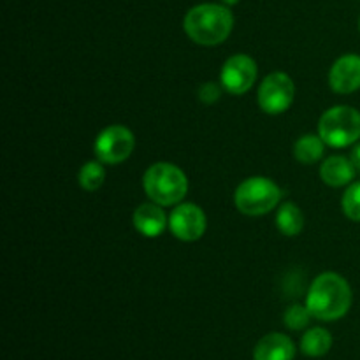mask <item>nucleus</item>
Masks as SVG:
<instances>
[{
  "label": "nucleus",
  "mask_w": 360,
  "mask_h": 360,
  "mask_svg": "<svg viewBox=\"0 0 360 360\" xmlns=\"http://www.w3.org/2000/svg\"><path fill=\"white\" fill-rule=\"evenodd\" d=\"M354 295L348 281L338 273H322L313 280L306 295V308L313 319L334 322L350 309Z\"/></svg>",
  "instance_id": "f257e3e1"
},
{
  "label": "nucleus",
  "mask_w": 360,
  "mask_h": 360,
  "mask_svg": "<svg viewBox=\"0 0 360 360\" xmlns=\"http://www.w3.org/2000/svg\"><path fill=\"white\" fill-rule=\"evenodd\" d=\"M234 27V16L225 6L200 4L192 7L183 20V28L200 46H218L227 41Z\"/></svg>",
  "instance_id": "f03ea898"
},
{
  "label": "nucleus",
  "mask_w": 360,
  "mask_h": 360,
  "mask_svg": "<svg viewBox=\"0 0 360 360\" xmlns=\"http://www.w3.org/2000/svg\"><path fill=\"white\" fill-rule=\"evenodd\" d=\"M143 186L151 202L160 206H178L188 192L186 174L171 162H157L144 172Z\"/></svg>",
  "instance_id": "7ed1b4c3"
},
{
  "label": "nucleus",
  "mask_w": 360,
  "mask_h": 360,
  "mask_svg": "<svg viewBox=\"0 0 360 360\" xmlns=\"http://www.w3.org/2000/svg\"><path fill=\"white\" fill-rule=\"evenodd\" d=\"M319 136L330 148H348L360 139V112L350 105L327 109L319 122Z\"/></svg>",
  "instance_id": "20e7f679"
},
{
  "label": "nucleus",
  "mask_w": 360,
  "mask_h": 360,
  "mask_svg": "<svg viewBox=\"0 0 360 360\" xmlns=\"http://www.w3.org/2000/svg\"><path fill=\"white\" fill-rule=\"evenodd\" d=\"M281 190L273 179L253 176L245 179L234 192V204L246 217H262L280 204Z\"/></svg>",
  "instance_id": "39448f33"
},
{
  "label": "nucleus",
  "mask_w": 360,
  "mask_h": 360,
  "mask_svg": "<svg viewBox=\"0 0 360 360\" xmlns=\"http://www.w3.org/2000/svg\"><path fill=\"white\" fill-rule=\"evenodd\" d=\"M136 148V137L132 130L123 125L105 127L97 136L94 151L97 160L108 165H118L132 155Z\"/></svg>",
  "instance_id": "423d86ee"
},
{
  "label": "nucleus",
  "mask_w": 360,
  "mask_h": 360,
  "mask_svg": "<svg viewBox=\"0 0 360 360\" xmlns=\"http://www.w3.org/2000/svg\"><path fill=\"white\" fill-rule=\"evenodd\" d=\"M257 98H259V105L264 112H267V115H281L294 104V81L285 72H271L260 83Z\"/></svg>",
  "instance_id": "0eeeda50"
},
{
  "label": "nucleus",
  "mask_w": 360,
  "mask_h": 360,
  "mask_svg": "<svg viewBox=\"0 0 360 360\" xmlns=\"http://www.w3.org/2000/svg\"><path fill=\"white\" fill-rule=\"evenodd\" d=\"M206 214L197 204L179 202L169 214V231L179 241H199L206 232Z\"/></svg>",
  "instance_id": "6e6552de"
},
{
  "label": "nucleus",
  "mask_w": 360,
  "mask_h": 360,
  "mask_svg": "<svg viewBox=\"0 0 360 360\" xmlns=\"http://www.w3.org/2000/svg\"><path fill=\"white\" fill-rule=\"evenodd\" d=\"M257 81V62L248 55L231 56L220 70V83L227 94L245 95Z\"/></svg>",
  "instance_id": "1a4fd4ad"
},
{
  "label": "nucleus",
  "mask_w": 360,
  "mask_h": 360,
  "mask_svg": "<svg viewBox=\"0 0 360 360\" xmlns=\"http://www.w3.org/2000/svg\"><path fill=\"white\" fill-rule=\"evenodd\" d=\"M329 84L333 91L341 95L357 91L360 88V56L345 55L338 58L330 67Z\"/></svg>",
  "instance_id": "9d476101"
},
{
  "label": "nucleus",
  "mask_w": 360,
  "mask_h": 360,
  "mask_svg": "<svg viewBox=\"0 0 360 360\" xmlns=\"http://www.w3.org/2000/svg\"><path fill=\"white\" fill-rule=\"evenodd\" d=\"M164 206L157 202L141 204L134 211V227L144 238H158L169 227V218L165 211L162 210Z\"/></svg>",
  "instance_id": "9b49d317"
},
{
  "label": "nucleus",
  "mask_w": 360,
  "mask_h": 360,
  "mask_svg": "<svg viewBox=\"0 0 360 360\" xmlns=\"http://www.w3.org/2000/svg\"><path fill=\"white\" fill-rule=\"evenodd\" d=\"M357 169L352 164L350 158L343 157V155H333V157L326 158L323 164L320 165V178L326 185L333 186V188H340V186L350 185L354 183Z\"/></svg>",
  "instance_id": "f8f14e48"
},
{
  "label": "nucleus",
  "mask_w": 360,
  "mask_h": 360,
  "mask_svg": "<svg viewBox=\"0 0 360 360\" xmlns=\"http://www.w3.org/2000/svg\"><path fill=\"white\" fill-rule=\"evenodd\" d=\"M295 347L285 334L271 333L257 343L253 360H294Z\"/></svg>",
  "instance_id": "ddd939ff"
},
{
  "label": "nucleus",
  "mask_w": 360,
  "mask_h": 360,
  "mask_svg": "<svg viewBox=\"0 0 360 360\" xmlns=\"http://www.w3.org/2000/svg\"><path fill=\"white\" fill-rule=\"evenodd\" d=\"M276 227L287 238H295L304 229V214L299 210L297 204L285 202L278 207Z\"/></svg>",
  "instance_id": "4468645a"
},
{
  "label": "nucleus",
  "mask_w": 360,
  "mask_h": 360,
  "mask_svg": "<svg viewBox=\"0 0 360 360\" xmlns=\"http://www.w3.org/2000/svg\"><path fill=\"white\" fill-rule=\"evenodd\" d=\"M323 150H326V143L322 137L315 136V134H304L299 137L294 144V157L295 160L301 164H315L323 157Z\"/></svg>",
  "instance_id": "2eb2a0df"
},
{
  "label": "nucleus",
  "mask_w": 360,
  "mask_h": 360,
  "mask_svg": "<svg viewBox=\"0 0 360 360\" xmlns=\"http://www.w3.org/2000/svg\"><path fill=\"white\" fill-rule=\"evenodd\" d=\"M333 347V336L323 327H313L302 336L301 350L308 357H323Z\"/></svg>",
  "instance_id": "dca6fc26"
},
{
  "label": "nucleus",
  "mask_w": 360,
  "mask_h": 360,
  "mask_svg": "<svg viewBox=\"0 0 360 360\" xmlns=\"http://www.w3.org/2000/svg\"><path fill=\"white\" fill-rule=\"evenodd\" d=\"M79 186L86 192H95V190L101 188L104 185V179H105V169L102 165L101 160H91L86 162V164L81 167L79 176Z\"/></svg>",
  "instance_id": "f3484780"
},
{
  "label": "nucleus",
  "mask_w": 360,
  "mask_h": 360,
  "mask_svg": "<svg viewBox=\"0 0 360 360\" xmlns=\"http://www.w3.org/2000/svg\"><path fill=\"white\" fill-rule=\"evenodd\" d=\"M341 206H343V213L352 221H360V181L352 183L343 193L341 199Z\"/></svg>",
  "instance_id": "a211bd4d"
},
{
  "label": "nucleus",
  "mask_w": 360,
  "mask_h": 360,
  "mask_svg": "<svg viewBox=\"0 0 360 360\" xmlns=\"http://www.w3.org/2000/svg\"><path fill=\"white\" fill-rule=\"evenodd\" d=\"M309 319H311V313L306 308V304H294L285 311V326L290 330L304 329L309 323Z\"/></svg>",
  "instance_id": "6ab92c4d"
},
{
  "label": "nucleus",
  "mask_w": 360,
  "mask_h": 360,
  "mask_svg": "<svg viewBox=\"0 0 360 360\" xmlns=\"http://www.w3.org/2000/svg\"><path fill=\"white\" fill-rule=\"evenodd\" d=\"M197 95H199L200 102H204V104H214L220 98L221 88L217 83H204L199 86Z\"/></svg>",
  "instance_id": "aec40b11"
},
{
  "label": "nucleus",
  "mask_w": 360,
  "mask_h": 360,
  "mask_svg": "<svg viewBox=\"0 0 360 360\" xmlns=\"http://www.w3.org/2000/svg\"><path fill=\"white\" fill-rule=\"evenodd\" d=\"M350 160H352V164L355 165V169H357V172L360 174V144H357V146L354 148V151H352V155H350Z\"/></svg>",
  "instance_id": "412c9836"
},
{
  "label": "nucleus",
  "mask_w": 360,
  "mask_h": 360,
  "mask_svg": "<svg viewBox=\"0 0 360 360\" xmlns=\"http://www.w3.org/2000/svg\"><path fill=\"white\" fill-rule=\"evenodd\" d=\"M221 4H225V6H234V4H238L239 0H220Z\"/></svg>",
  "instance_id": "4be33fe9"
},
{
  "label": "nucleus",
  "mask_w": 360,
  "mask_h": 360,
  "mask_svg": "<svg viewBox=\"0 0 360 360\" xmlns=\"http://www.w3.org/2000/svg\"><path fill=\"white\" fill-rule=\"evenodd\" d=\"M359 30H360V20H359Z\"/></svg>",
  "instance_id": "5701e85b"
}]
</instances>
